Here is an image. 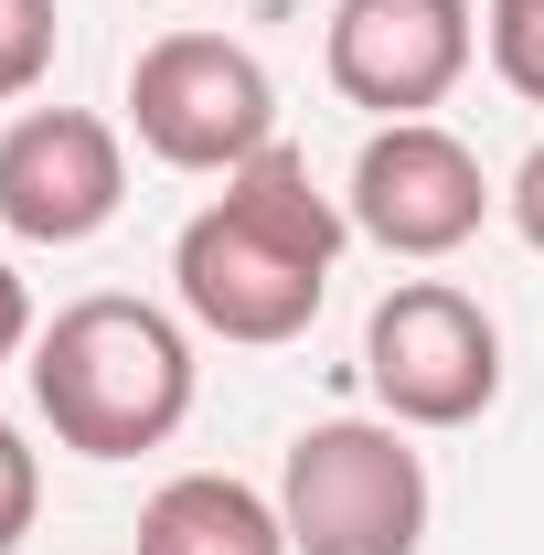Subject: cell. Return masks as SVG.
<instances>
[{
  "label": "cell",
  "mask_w": 544,
  "mask_h": 555,
  "mask_svg": "<svg viewBox=\"0 0 544 555\" xmlns=\"http://www.w3.org/2000/svg\"><path fill=\"white\" fill-rule=\"evenodd\" d=\"M341 235L352 214L310 182V160L268 139L246 171H224L182 235H171V288H182V321L213 332V343H246V352H277L299 343L332 299V268H341Z\"/></svg>",
  "instance_id": "1"
},
{
  "label": "cell",
  "mask_w": 544,
  "mask_h": 555,
  "mask_svg": "<svg viewBox=\"0 0 544 555\" xmlns=\"http://www.w3.org/2000/svg\"><path fill=\"white\" fill-rule=\"evenodd\" d=\"M33 406L75 460H139L193 416V332L160 299H65L33 332Z\"/></svg>",
  "instance_id": "2"
},
{
  "label": "cell",
  "mask_w": 544,
  "mask_h": 555,
  "mask_svg": "<svg viewBox=\"0 0 544 555\" xmlns=\"http://www.w3.org/2000/svg\"><path fill=\"white\" fill-rule=\"evenodd\" d=\"M396 416H321L277 460L288 555H416L427 545V460Z\"/></svg>",
  "instance_id": "3"
},
{
  "label": "cell",
  "mask_w": 544,
  "mask_h": 555,
  "mask_svg": "<svg viewBox=\"0 0 544 555\" xmlns=\"http://www.w3.org/2000/svg\"><path fill=\"white\" fill-rule=\"evenodd\" d=\"M363 385L396 427H480L502 406V321L449 278H396L363 321Z\"/></svg>",
  "instance_id": "4"
},
{
  "label": "cell",
  "mask_w": 544,
  "mask_h": 555,
  "mask_svg": "<svg viewBox=\"0 0 544 555\" xmlns=\"http://www.w3.org/2000/svg\"><path fill=\"white\" fill-rule=\"evenodd\" d=\"M129 129L160 171H246L277 139V86L224 33H160L129 65Z\"/></svg>",
  "instance_id": "5"
},
{
  "label": "cell",
  "mask_w": 544,
  "mask_h": 555,
  "mask_svg": "<svg viewBox=\"0 0 544 555\" xmlns=\"http://www.w3.org/2000/svg\"><path fill=\"white\" fill-rule=\"evenodd\" d=\"M491 171H480V150L459 129H438V118H385V129L352 150V182H341V214H352V235H374L385 257H459L480 224H491Z\"/></svg>",
  "instance_id": "6"
},
{
  "label": "cell",
  "mask_w": 544,
  "mask_h": 555,
  "mask_svg": "<svg viewBox=\"0 0 544 555\" xmlns=\"http://www.w3.org/2000/svg\"><path fill=\"white\" fill-rule=\"evenodd\" d=\"M129 204V150L96 107H22L0 129V235L86 246Z\"/></svg>",
  "instance_id": "7"
},
{
  "label": "cell",
  "mask_w": 544,
  "mask_h": 555,
  "mask_svg": "<svg viewBox=\"0 0 544 555\" xmlns=\"http://www.w3.org/2000/svg\"><path fill=\"white\" fill-rule=\"evenodd\" d=\"M480 54V11L470 0H332V33H321V65L352 107L374 118H427L449 107V86Z\"/></svg>",
  "instance_id": "8"
},
{
  "label": "cell",
  "mask_w": 544,
  "mask_h": 555,
  "mask_svg": "<svg viewBox=\"0 0 544 555\" xmlns=\"http://www.w3.org/2000/svg\"><path fill=\"white\" fill-rule=\"evenodd\" d=\"M139 555H288V513L235 470H182L139 502Z\"/></svg>",
  "instance_id": "9"
},
{
  "label": "cell",
  "mask_w": 544,
  "mask_h": 555,
  "mask_svg": "<svg viewBox=\"0 0 544 555\" xmlns=\"http://www.w3.org/2000/svg\"><path fill=\"white\" fill-rule=\"evenodd\" d=\"M480 43H491V75L544 107V0H491L480 11Z\"/></svg>",
  "instance_id": "10"
},
{
  "label": "cell",
  "mask_w": 544,
  "mask_h": 555,
  "mask_svg": "<svg viewBox=\"0 0 544 555\" xmlns=\"http://www.w3.org/2000/svg\"><path fill=\"white\" fill-rule=\"evenodd\" d=\"M54 75V0H0V107Z\"/></svg>",
  "instance_id": "11"
},
{
  "label": "cell",
  "mask_w": 544,
  "mask_h": 555,
  "mask_svg": "<svg viewBox=\"0 0 544 555\" xmlns=\"http://www.w3.org/2000/svg\"><path fill=\"white\" fill-rule=\"evenodd\" d=\"M33 513H43V460L22 449V427L0 416V555L33 534Z\"/></svg>",
  "instance_id": "12"
},
{
  "label": "cell",
  "mask_w": 544,
  "mask_h": 555,
  "mask_svg": "<svg viewBox=\"0 0 544 555\" xmlns=\"http://www.w3.org/2000/svg\"><path fill=\"white\" fill-rule=\"evenodd\" d=\"M502 204H513V235L544 257V139L523 150V171H513V193H502Z\"/></svg>",
  "instance_id": "13"
},
{
  "label": "cell",
  "mask_w": 544,
  "mask_h": 555,
  "mask_svg": "<svg viewBox=\"0 0 544 555\" xmlns=\"http://www.w3.org/2000/svg\"><path fill=\"white\" fill-rule=\"evenodd\" d=\"M33 332H43V321H33V288H22L11 257H0V363H11V352H33Z\"/></svg>",
  "instance_id": "14"
}]
</instances>
